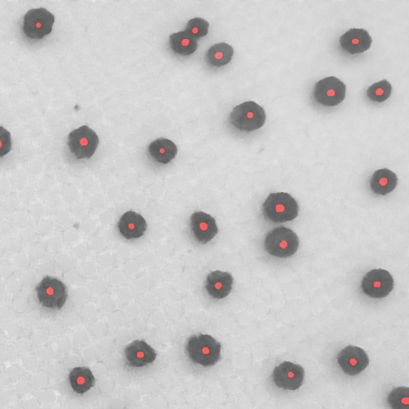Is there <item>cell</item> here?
Segmentation results:
<instances>
[{"mask_svg":"<svg viewBox=\"0 0 409 409\" xmlns=\"http://www.w3.org/2000/svg\"><path fill=\"white\" fill-rule=\"evenodd\" d=\"M186 353L192 363L209 368L220 360L221 344L211 335H193L187 340Z\"/></svg>","mask_w":409,"mask_h":409,"instance_id":"1","label":"cell"},{"mask_svg":"<svg viewBox=\"0 0 409 409\" xmlns=\"http://www.w3.org/2000/svg\"><path fill=\"white\" fill-rule=\"evenodd\" d=\"M266 219L273 223H285L298 217L299 206L295 199L287 192L271 193L262 206Z\"/></svg>","mask_w":409,"mask_h":409,"instance_id":"2","label":"cell"},{"mask_svg":"<svg viewBox=\"0 0 409 409\" xmlns=\"http://www.w3.org/2000/svg\"><path fill=\"white\" fill-rule=\"evenodd\" d=\"M266 119L264 109L253 101H246L236 106L229 116V122L234 128L246 133L259 130L265 125Z\"/></svg>","mask_w":409,"mask_h":409,"instance_id":"3","label":"cell"},{"mask_svg":"<svg viewBox=\"0 0 409 409\" xmlns=\"http://www.w3.org/2000/svg\"><path fill=\"white\" fill-rule=\"evenodd\" d=\"M264 248L268 254L278 258H288L296 253L299 248V238L291 229L279 227L266 236Z\"/></svg>","mask_w":409,"mask_h":409,"instance_id":"4","label":"cell"},{"mask_svg":"<svg viewBox=\"0 0 409 409\" xmlns=\"http://www.w3.org/2000/svg\"><path fill=\"white\" fill-rule=\"evenodd\" d=\"M36 298L45 309L60 310L68 299V291L63 282L52 276H45L36 288Z\"/></svg>","mask_w":409,"mask_h":409,"instance_id":"5","label":"cell"},{"mask_svg":"<svg viewBox=\"0 0 409 409\" xmlns=\"http://www.w3.org/2000/svg\"><path fill=\"white\" fill-rule=\"evenodd\" d=\"M55 16L45 8L30 10L23 19L25 36L33 40H40L52 33L55 24Z\"/></svg>","mask_w":409,"mask_h":409,"instance_id":"6","label":"cell"},{"mask_svg":"<svg viewBox=\"0 0 409 409\" xmlns=\"http://www.w3.org/2000/svg\"><path fill=\"white\" fill-rule=\"evenodd\" d=\"M99 145V137L88 126L75 129L68 136V147L77 159H89Z\"/></svg>","mask_w":409,"mask_h":409,"instance_id":"7","label":"cell"},{"mask_svg":"<svg viewBox=\"0 0 409 409\" xmlns=\"http://www.w3.org/2000/svg\"><path fill=\"white\" fill-rule=\"evenodd\" d=\"M347 87L335 77L324 78L315 84L313 97L319 104L334 107L346 98Z\"/></svg>","mask_w":409,"mask_h":409,"instance_id":"8","label":"cell"},{"mask_svg":"<svg viewBox=\"0 0 409 409\" xmlns=\"http://www.w3.org/2000/svg\"><path fill=\"white\" fill-rule=\"evenodd\" d=\"M394 288V280L388 271L375 268L366 273L362 281L364 293L371 298L386 297Z\"/></svg>","mask_w":409,"mask_h":409,"instance_id":"9","label":"cell"},{"mask_svg":"<svg viewBox=\"0 0 409 409\" xmlns=\"http://www.w3.org/2000/svg\"><path fill=\"white\" fill-rule=\"evenodd\" d=\"M305 379V371L301 366L290 362L280 364L274 369L273 380L278 388L285 391H297Z\"/></svg>","mask_w":409,"mask_h":409,"instance_id":"10","label":"cell"},{"mask_svg":"<svg viewBox=\"0 0 409 409\" xmlns=\"http://www.w3.org/2000/svg\"><path fill=\"white\" fill-rule=\"evenodd\" d=\"M340 368L349 376L360 374L368 368L369 356L361 347L349 346L341 350L337 356Z\"/></svg>","mask_w":409,"mask_h":409,"instance_id":"11","label":"cell"},{"mask_svg":"<svg viewBox=\"0 0 409 409\" xmlns=\"http://www.w3.org/2000/svg\"><path fill=\"white\" fill-rule=\"evenodd\" d=\"M190 227L193 238L202 245L211 242L218 234L217 221L204 212H193L190 217Z\"/></svg>","mask_w":409,"mask_h":409,"instance_id":"12","label":"cell"},{"mask_svg":"<svg viewBox=\"0 0 409 409\" xmlns=\"http://www.w3.org/2000/svg\"><path fill=\"white\" fill-rule=\"evenodd\" d=\"M125 360L130 368L140 369L151 365L156 360L158 353L145 341L131 342L124 349Z\"/></svg>","mask_w":409,"mask_h":409,"instance_id":"13","label":"cell"},{"mask_svg":"<svg viewBox=\"0 0 409 409\" xmlns=\"http://www.w3.org/2000/svg\"><path fill=\"white\" fill-rule=\"evenodd\" d=\"M147 227L145 218L133 211L125 212L117 224L120 234L127 240L141 238L147 231Z\"/></svg>","mask_w":409,"mask_h":409,"instance_id":"14","label":"cell"},{"mask_svg":"<svg viewBox=\"0 0 409 409\" xmlns=\"http://www.w3.org/2000/svg\"><path fill=\"white\" fill-rule=\"evenodd\" d=\"M232 285H234V277L231 273L215 271L207 277L204 288L209 296L220 300L229 295L231 293Z\"/></svg>","mask_w":409,"mask_h":409,"instance_id":"15","label":"cell"},{"mask_svg":"<svg viewBox=\"0 0 409 409\" xmlns=\"http://www.w3.org/2000/svg\"><path fill=\"white\" fill-rule=\"evenodd\" d=\"M341 47L350 55L362 54L371 47L372 39L364 29H350L341 36Z\"/></svg>","mask_w":409,"mask_h":409,"instance_id":"16","label":"cell"},{"mask_svg":"<svg viewBox=\"0 0 409 409\" xmlns=\"http://www.w3.org/2000/svg\"><path fill=\"white\" fill-rule=\"evenodd\" d=\"M178 151V146L167 138L156 139L148 148L150 158L159 164H169L175 158Z\"/></svg>","mask_w":409,"mask_h":409,"instance_id":"17","label":"cell"},{"mask_svg":"<svg viewBox=\"0 0 409 409\" xmlns=\"http://www.w3.org/2000/svg\"><path fill=\"white\" fill-rule=\"evenodd\" d=\"M69 383L72 391L77 394H85L95 385V378L91 369L85 366L72 369L69 373Z\"/></svg>","mask_w":409,"mask_h":409,"instance_id":"18","label":"cell"},{"mask_svg":"<svg viewBox=\"0 0 409 409\" xmlns=\"http://www.w3.org/2000/svg\"><path fill=\"white\" fill-rule=\"evenodd\" d=\"M398 184L396 173L388 169L376 170L371 178V189L378 195H386L393 192Z\"/></svg>","mask_w":409,"mask_h":409,"instance_id":"19","label":"cell"},{"mask_svg":"<svg viewBox=\"0 0 409 409\" xmlns=\"http://www.w3.org/2000/svg\"><path fill=\"white\" fill-rule=\"evenodd\" d=\"M234 48L229 44L217 43L212 45L204 55V60L211 67H222L231 62L234 57Z\"/></svg>","mask_w":409,"mask_h":409,"instance_id":"20","label":"cell"},{"mask_svg":"<svg viewBox=\"0 0 409 409\" xmlns=\"http://www.w3.org/2000/svg\"><path fill=\"white\" fill-rule=\"evenodd\" d=\"M170 46L173 52L179 55L187 57L195 54L197 50V40L186 31L175 33L170 36Z\"/></svg>","mask_w":409,"mask_h":409,"instance_id":"21","label":"cell"},{"mask_svg":"<svg viewBox=\"0 0 409 409\" xmlns=\"http://www.w3.org/2000/svg\"><path fill=\"white\" fill-rule=\"evenodd\" d=\"M392 92L391 84L388 80H382L380 82L374 83L366 91V95L374 102H383L388 100Z\"/></svg>","mask_w":409,"mask_h":409,"instance_id":"22","label":"cell"},{"mask_svg":"<svg viewBox=\"0 0 409 409\" xmlns=\"http://www.w3.org/2000/svg\"><path fill=\"white\" fill-rule=\"evenodd\" d=\"M388 403L391 409H409V388L392 389L388 397Z\"/></svg>","mask_w":409,"mask_h":409,"instance_id":"23","label":"cell"},{"mask_svg":"<svg viewBox=\"0 0 409 409\" xmlns=\"http://www.w3.org/2000/svg\"><path fill=\"white\" fill-rule=\"evenodd\" d=\"M209 23L206 19L195 18L190 19L186 26V32L197 40L209 33Z\"/></svg>","mask_w":409,"mask_h":409,"instance_id":"24","label":"cell"},{"mask_svg":"<svg viewBox=\"0 0 409 409\" xmlns=\"http://www.w3.org/2000/svg\"><path fill=\"white\" fill-rule=\"evenodd\" d=\"M12 150V137L9 131L0 126V158H4Z\"/></svg>","mask_w":409,"mask_h":409,"instance_id":"25","label":"cell"}]
</instances>
